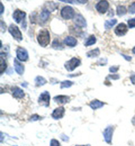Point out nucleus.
Listing matches in <instances>:
<instances>
[{"mask_svg":"<svg viewBox=\"0 0 135 146\" xmlns=\"http://www.w3.org/2000/svg\"><path fill=\"white\" fill-rule=\"evenodd\" d=\"M37 40L38 43L42 47H45L49 44L50 42V35L48 31L42 30L40 31L39 34L37 36Z\"/></svg>","mask_w":135,"mask_h":146,"instance_id":"nucleus-1","label":"nucleus"},{"mask_svg":"<svg viewBox=\"0 0 135 146\" xmlns=\"http://www.w3.org/2000/svg\"><path fill=\"white\" fill-rule=\"evenodd\" d=\"M9 32L12 35V36L17 41H21L22 40V33L17 26L13 24L11 25L9 27Z\"/></svg>","mask_w":135,"mask_h":146,"instance_id":"nucleus-2","label":"nucleus"},{"mask_svg":"<svg viewBox=\"0 0 135 146\" xmlns=\"http://www.w3.org/2000/svg\"><path fill=\"white\" fill-rule=\"evenodd\" d=\"M80 64V60H78L76 58H72L69 61H68L65 64V68L66 70L68 72H72L74 70H75L76 68H77Z\"/></svg>","mask_w":135,"mask_h":146,"instance_id":"nucleus-3","label":"nucleus"},{"mask_svg":"<svg viewBox=\"0 0 135 146\" xmlns=\"http://www.w3.org/2000/svg\"><path fill=\"white\" fill-rule=\"evenodd\" d=\"M61 15L65 19H70L74 17V9L70 6H65L61 9Z\"/></svg>","mask_w":135,"mask_h":146,"instance_id":"nucleus-4","label":"nucleus"},{"mask_svg":"<svg viewBox=\"0 0 135 146\" xmlns=\"http://www.w3.org/2000/svg\"><path fill=\"white\" fill-rule=\"evenodd\" d=\"M49 101H50V95L47 91H44L41 93L38 99V103L41 106H45V107L49 106Z\"/></svg>","mask_w":135,"mask_h":146,"instance_id":"nucleus-5","label":"nucleus"},{"mask_svg":"<svg viewBox=\"0 0 135 146\" xmlns=\"http://www.w3.org/2000/svg\"><path fill=\"white\" fill-rule=\"evenodd\" d=\"M114 131V128L113 126H108L105 129L104 132L103 133V137H104L105 141H106V143H111L112 141V136H113V133Z\"/></svg>","mask_w":135,"mask_h":146,"instance_id":"nucleus-6","label":"nucleus"},{"mask_svg":"<svg viewBox=\"0 0 135 146\" xmlns=\"http://www.w3.org/2000/svg\"><path fill=\"white\" fill-rule=\"evenodd\" d=\"M16 58L21 62H26L28 58V54L26 50L19 47L16 50Z\"/></svg>","mask_w":135,"mask_h":146,"instance_id":"nucleus-7","label":"nucleus"},{"mask_svg":"<svg viewBox=\"0 0 135 146\" xmlns=\"http://www.w3.org/2000/svg\"><path fill=\"white\" fill-rule=\"evenodd\" d=\"M96 10L100 13H105L109 8V3L106 0H101L95 5Z\"/></svg>","mask_w":135,"mask_h":146,"instance_id":"nucleus-8","label":"nucleus"},{"mask_svg":"<svg viewBox=\"0 0 135 146\" xmlns=\"http://www.w3.org/2000/svg\"><path fill=\"white\" fill-rule=\"evenodd\" d=\"M64 113H65V108L63 106H59L53 110L52 114H51V116L54 119L59 120L63 117Z\"/></svg>","mask_w":135,"mask_h":146,"instance_id":"nucleus-9","label":"nucleus"},{"mask_svg":"<svg viewBox=\"0 0 135 146\" xmlns=\"http://www.w3.org/2000/svg\"><path fill=\"white\" fill-rule=\"evenodd\" d=\"M26 15V14L25 12L21 11V10L19 9H16L14 11L13 13V17L14 21L17 23H20V22L22 21V20L25 18V17Z\"/></svg>","mask_w":135,"mask_h":146,"instance_id":"nucleus-10","label":"nucleus"},{"mask_svg":"<svg viewBox=\"0 0 135 146\" xmlns=\"http://www.w3.org/2000/svg\"><path fill=\"white\" fill-rule=\"evenodd\" d=\"M127 32V27L125 24L120 23L115 29V33L117 36H123Z\"/></svg>","mask_w":135,"mask_h":146,"instance_id":"nucleus-11","label":"nucleus"},{"mask_svg":"<svg viewBox=\"0 0 135 146\" xmlns=\"http://www.w3.org/2000/svg\"><path fill=\"white\" fill-rule=\"evenodd\" d=\"M74 23L78 27H86V22L85 19L81 15H76L74 17Z\"/></svg>","mask_w":135,"mask_h":146,"instance_id":"nucleus-12","label":"nucleus"},{"mask_svg":"<svg viewBox=\"0 0 135 146\" xmlns=\"http://www.w3.org/2000/svg\"><path fill=\"white\" fill-rule=\"evenodd\" d=\"M12 95L16 99H22L24 97V93L22 89L17 87H14L12 88Z\"/></svg>","mask_w":135,"mask_h":146,"instance_id":"nucleus-13","label":"nucleus"},{"mask_svg":"<svg viewBox=\"0 0 135 146\" xmlns=\"http://www.w3.org/2000/svg\"><path fill=\"white\" fill-rule=\"evenodd\" d=\"M14 70L18 75H22L24 72V67L17 60L14 59Z\"/></svg>","mask_w":135,"mask_h":146,"instance_id":"nucleus-14","label":"nucleus"},{"mask_svg":"<svg viewBox=\"0 0 135 146\" xmlns=\"http://www.w3.org/2000/svg\"><path fill=\"white\" fill-rule=\"evenodd\" d=\"M69 97L66 95H58L53 98L54 101L58 104H66L69 101Z\"/></svg>","mask_w":135,"mask_h":146,"instance_id":"nucleus-15","label":"nucleus"},{"mask_svg":"<svg viewBox=\"0 0 135 146\" xmlns=\"http://www.w3.org/2000/svg\"><path fill=\"white\" fill-rule=\"evenodd\" d=\"M64 43L67 46H68L70 47H73L75 46L77 44V40L75 38L72 36H67L64 40Z\"/></svg>","mask_w":135,"mask_h":146,"instance_id":"nucleus-16","label":"nucleus"},{"mask_svg":"<svg viewBox=\"0 0 135 146\" xmlns=\"http://www.w3.org/2000/svg\"><path fill=\"white\" fill-rule=\"evenodd\" d=\"M104 103L103 102L99 101L98 100H94L90 103V106L92 108L93 110L98 109L99 108H101L104 105Z\"/></svg>","mask_w":135,"mask_h":146,"instance_id":"nucleus-17","label":"nucleus"},{"mask_svg":"<svg viewBox=\"0 0 135 146\" xmlns=\"http://www.w3.org/2000/svg\"><path fill=\"white\" fill-rule=\"evenodd\" d=\"M57 8V4L54 3L52 1L47 2L46 4H45V9L48 10L49 12L53 11Z\"/></svg>","mask_w":135,"mask_h":146,"instance_id":"nucleus-18","label":"nucleus"},{"mask_svg":"<svg viewBox=\"0 0 135 146\" xmlns=\"http://www.w3.org/2000/svg\"><path fill=\"white\" fill-rule=\"evenodd\" d=\"M100 54V51H99V48H95L94 50H92L89 51L88 53H87V56L88 58H95L98 56Z\"/></svg>","mask_w":135,"mask_h":146,"instance_id":"nucleus-19","label":"nucleus"},{"mask_svg":"<svg viewBox=\"0 0 135 146\" xmlns=\"http://www.w3.org/2000/svg\"><path fill=\"white\" fill-rule=\"evenodd\" d=\"M49 15H50V12H49L48 10L43 9L42 12H41L40 14V18L43 21L45 22L48 19L49 17Z\"/></svg>","mask_w":135,"mask_h":146,"instance_id":"nucleus-20","label":"nucleus"},{"mask_svg":"<svg viewBox=\"0 0 135 146\" xmlns=\"http://www.w3.org/2000/svg\"><path fill=\"white\" fill-rule=\"evenodd\" d=\"M35 82H36V85L37 86H42V85H45L47 83V81L43 77L38 76L35 79Z\"/></svg>","mask_w":135,"mask_h":146,"instance_id":"nucleus-21","label":"nucleus"},{"mask_svg":"<svg viewBox=\"0 0 135 146\" xmlns=\"http://www.w3.org/2000/svg\"><path fill=\"white\" fill-rule=\"evenodd\" d=\"M117 19H112L109 21H107L105 23V28L106 29H109L113 27L117 23Z\"/></svg>","mask_w":135,"mask_h":146,"instance_id":"nucleus-22","label":"nucleus"},{"mask_svg":"<svg viewBox=\"0 0 135 146\" xmlns=\"http://www.w3.org/2000/svg\"><path fill=\"white\" fill-rule=\"evenodd\" d=\"M126 13V9L125 7H124V6H121V5L118 6L117 8V14L118 15L122 16V15H125Z\"/></svg>","mask_w":135,"mask_h":146,"instance_id":"nucleus-23","label":"nucleus"},{"mask_svg":"<svg viewBox=\"0 0 135 146\" xmlns=\"http://www.w3.org/2000/svg\"><path fill=\"white\" fill-rule=\"evenodd\" d=\"M95 42H96V38H95V37L94 35H92V36L89 37L88 40H86V43H85V46H88L93 45L95 43Z\"/></svg>","mask_w":135,"mask_h":146,"instance_id":"nucleus-24","label":"nucleus"},{"mask_svg":"<svg viewBox=\"0 0 135 146\" xmlns=\"http://www.w3.org/2000/svg\"><path fill=\"white\" fill-rule=\"evenodd\" d=\"M52 47L55 50H62L63 48V45L59 42L57 39H55L52 44Z\"/></svg>","mask_w":135,"mask_h":146,"instance_id":"nucleus-25","label":"nucleus"},{"mask_svg":"<svg viewBox=\"0 0 135 146\" xmlns=\"http://www.w3.org/2000/svg\"><path fill=\"white\" fill-rule=\"evenodd\" d=\"M73 85V82L72 81L66 80L64 81L63 82L61 83V88L64 89V88H69Z\"/></svg>","mask_w":135,"mask_h":146,"instance_id":"nucleus-26","label":"nucleus"},{"mask_svg":"<svg viewBox=\"0 0 135 146\" xmlns=\"http://www.w3.org/2000/svg\"><path fill=\"white\" fill-rule=\"evenodd\" d=\"M1 62V71H0V72L2 74L7 68V64H6L5 60L3 59V57H1V62Z\"/></svg>","mask_w":135,"mask_h":146,"instance_id":"nucleus-27","label":"nucleus"},{"mask_svg":"<svg viewBox=\"0 0 135 146\" xmlns=\"http://www.w3.org/2000/svg\"><path fill=\"white\" fill-rule=\"evenodd\" d=\"M128 11L131 14L135 13V2H134L133 3H132L129 6V7H128Z\"/></svg>","mask_w":135,"mask_h":146,"instance_id":"nucleus-28","label":"nucleus"},{"mask_svg":"<svg viewBox=\"0 0 135 146\" xmlns=\"http://www.w3.org/2000/svg\"><path fill=\"white\" fill-rule=\"evenodd\" d=\"M128 25L130 28H134L135 27V19H131L128 21Z\"/></svg>","mask_w":135,"mask_h":146,"instance_id":"nucleus-29","label":"nucleus"},{"mask_svg":"<svg viewBox=\"0 0 135 146\" xmlns=\"http://www.w3.org/2000/svg\"><path fill=\"white\" fill-rule=\"evenodd\" d=\"M50 146H60L59 142L57 140V139H51V140Z\"/></svg>","mask_w":135,"mask_h":146,"instance_id":"nucleus-30","label":"nucleus"},{"mask_svg":"<svg viewBox=\"0 0 135 146\" xmlns=\"http://www.w3.org/2000/svg\"><path fill=\"white\" fill-rule=\"evenodd\" d=\"M119 70V66H112L109 68V72L111 73H116Z\"/></svg>","mask_w":135,"mask_h":146,"instance_id":"nucleus-31","label":"nucleus"},{"mask_svg":"<svg viewBox=\"0 0 135 146\" xmlns=\"http://www.w3.org/2000/svg\"><path fill=\"white\" fill-rule=\"evenodd\" d=\"M40 119V117L38 115V114H34V115L31 116L30 120V121H37Z\"/></svg>","mask_w":135,"mask_h":146,"instance_id":"nucleus-32","label":"nucleus"},{"mask_svg":"<svg viewBox=\"0 0 135 146\" xmlns=\"http://www.w3.org/2000/svg\"><path fill=\"white\" fill-rule=\"evenodd\" d=\"M108 78L112 79V80H118V79H119V75H116V74H114V75H110V76H108Z\"/></svg>","mask_w":135,"mask_h":146,"instance_id":"nucleus-33","label":"nucleus"},{"mask_svg":"<svg viewBox=\"0 0 135 146\" xmlns=\"http://www.w3.org/2000/svg\"><path fill=\"white\" fill-rule=\"evenodd\" d=\"M61 138L63 141H67L68 140V137L65 134L61 135Z\"/></svg>","mask_w":135,"mask_h":146,"instance_id":"nucleus-34","label":"nucleus"},{"mask_svg":"<svg viewBox=\"0 0 135 146\" xmlns=\"http://www.w3.org/2000/svg\"><path fill=\"white\" fill-rule=\"evenodd\" d=\"M59 1L65 2V3H74V0H59Z\"/></svg>","mask_w":135,"mask_h":146,"instance_id":"nucleus-35","label":"nucleus"},{"mask_svg":"<svg viewBox=\"0 0 135 146\" xmlns=\"http://www.w3.org/2000/svg\"><path fill=\"white\" fill-rule=\"evenodd\" d=\"M130 81H131L132 84L135 85V74L132 75L131 77H130Z\"/></svg>","mask_w":135,"mask_h":146,"instance_id":"nucleus-36","label":"nucleus"},{"mask_svg":"<svg viewBox=\"0 0 135 146\" xmlns=\"http://www.w3.org/2000/svg\"><path fill=\"white\" fill-rule=\"evenodd\" d=\"M122 56H123V57H124V59H125V60H127V61H130V60L132 59V58H131V57H130V56H128L124 55V54H122Z\"/></svg>","mask_w":135,"mask_h":146,"instance_id":"nucleus-37","label":"nucleus"},{"mask_svg":"<svg viewBox=\"0 0 135 146\" xmlns=\"http://www.w3.org/2000/svg\"><path fill=\"white\" fill-rule=\"evenodd\" d=\"M77 1L81 4H84L88 2V0H77Z\"/></svg>","mask_w":135,"mask_h":146,"instance_id":"nucleus-38","label":"nucleus"},{"mask_svg":"<svg viewBox=\"0 0 135 146\" xmlns=\"http://www.w3.org/2000/svg\"><path fill=\"white\" fill-rule=\"evenodd\" d=\"M1 14H2V13H3V9H4L3 5V4H2V3H1Z\"/></svg>","mask_w":135,"mask_h":146,"instance_id":"nucleus-39","label":"nucleus"},{"mask_svg":"<svg viewBox=\"0 0 135 146\" xmlns=\"http://www.w3.org/2000/svg\"><path fill=\"white\" fill-rule=\"evenodd\" d=\"M132 124H133L134 126H135V116H134V118H132Z\"/></svg>","mask_w":135,"mask_h":146,"instance_id":"nucleus-40","label":"nucleus"},{"mask_svg":"<svg viewBox=\"0 0 135 146\" xmlns=\"http://www.w3.org/2000/svg\"><path fill=\"white\" fill-rule=\"evenodd\" d=\"M132 52H133L135 54V47L133 49H132Z\"/></svg>","mask_w":135,"mask_h":146,"instance_id":"nucleus-41","label":"nucleus"},{"mask_svg":"<svg viewBox=\"0 0 135 146\" xmlns=\"http://www.w3.org/2000/svg\"><path fill=\"white\" fill-rule=\"evenodd\" d=\"M76 146H90V145H76Z\"/></svg>","mask_w":135,"mask_h":146,"instance_id":"nucleus-42","label":"nucleus"}]
</instances>
